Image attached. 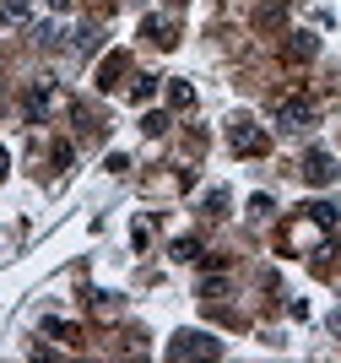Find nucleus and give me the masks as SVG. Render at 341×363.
Instances as JSON below:
<instances>
[{"mask_svg":"<svg viewBox=\"0 0 341 363\" xmlns=\"http://www.w3.org/2000/svg\"><path fill=\"white\" fill-rule=\"evenodd\" d=\"M228 147H233L238 157H266V152H271V136L250 120V114H233V120H228Z\"/></svg>","mask_w":341,"mask_h":363,"instance_id":"nucleus-1","label":"nucleus"},{"mask_svg":"<svg viewBox=\"0 0 341 363\" xmlns=\"http://www.w3.org/2000/svg\"><path fill=\"white\" fill-rule=\"evenodd\" d=\"M6 168H11V157H6V147H0V179H6Z\"/></svg>","mask_w":341,"mask_h":363,"instance_id":"nucleus-19","label":"nucleus"},{"mask_svg":"<svg viewBox=\"0 0 341 363\" xmlns=\"http://www.w3.org/2000/svg\"><path fill=\"white\" fill-rule=\"evenodd\" d=\"M152 92H157V76H135V87H130V98H135V104H147Z\"/></svg>","mask_w":341,"mask_h":363,"instance_id":"nucleus-12","label":"nucleus"},{"mask_svg":"<svg viewBox=\"0 0 341 363\" xmlns=\"http://www.w3.org/2000/svg\"><path fill=\"white\" fill-rule=\"evenodd\" d=\"M49 108H55V82H33L28 98H22V114H28L33 125H44V120H49Z\"/></svg>","mask_w":341,"mask_h":363,"instance_id":"nucleus-4","label":"nucleus"},{"mask_svg":"<svg viewBox=\"0 0 341 363\" xmlns=\"http://www.w3.org/2000/svg\"><path fill=\"white\" fill-rule=\"evenodd\" d=\"M168 104L174 108H195V87L190 82H168Z\"/></svg>","mask_w":341,"mask_h":363,"instance_id":"nucleus-10","label":"nucleus"},{"mask_svg":"<svg viewBox=\"0 0 341 363\" xmlns=\"http://www.w3.org/2000/svg\"><path fill=\"white\" fill-rule=\"evenodd\" d=\"M168 358L184 363V358H223V342L211 331H179L174 342H168Z\"/></svg>","mask_w":341,"mask_h":363,"instance_id":"nucleus-3","label":"nucleus"},{"mask_svg":"<svg viewBox=\"0 0 341 363\" xmlns=\"http://www.w3.org/2000/svg\"><path fill=\"white\" fill-rule=\"evenodd\" d=\"M168 6H184V0H168Z\"/></svg>","mask_w":341,"mask_h":363,"instance_id":"nucleus-22","label":"nucleus"},{"mask_svg":"<svg viewBox=\"0 0 341 363\" xmlns=\"http://www.w3.org/2000/svg\"><path fill=\"white\" fill-rule=\"evenodd\" d=\"M282 16H287V0H266V6H260V16H255V22H260V28H276Z\"/></svg>","mask_w":341,"mask_h":363,"instance_id":"nucleus-11","label":"nucleus"},{"mask_svg":"<svg viewBox=\"0 0 341 363\" xmlns=\"http://www.w3.org/2000/svg\"><path fill=\"white\" fill-rule=\"evenodd\" d=\"M271 120L282 125V130H309L314 125V98L309 92H287V98L271 104Z\"/></svg>","mask_w":341,"mask_h":363,"instance_id":"nucleus-2","label":"nucleus"},{"mask_svg":"<svg viewBox=\"0 0 341 363\" xmlns=\"http://www.w3.org/2000/svg\"><path fill=\"white\" fill-rule=\"evenodd\" d=\"M314 55H320V38H314V33H287V60L293 65L314 60Z\"/></svg>","mask_w":341,"mask_h":363,"instance_id":"nucleus-7","label":"nucleus"},{"mask_svg":"<svg viewBox=\"0 0 341 363\" xmlns=\"http://www.w3.org/2000/svg\"><path fill=\"white\" fill-rule=\"evenodd\" d=\"M303 217H309V223H320V228H336V206H330V201H309V206H303Z\"/></svg>","mask_w":341,"mask_h":363,"instance_id":"nucleus-9","label":"nucleus"},{"mask_svg":"<svg viewBox=\"0 0 341 363\" xmlns=\"http://www.w3.org/2000/svg\"><path fill=\"white\" fill-rule=\"evenodd\" d=\"M76 49H98V28H82V33H76Z\"/></svg>","mask_w":341,"mask_h":363,"instance_id":"nucleus-17","label":"nucleus"},{"mask_svg":"<svg viewBox=\"0 0 341 363\" xmlns=\"http://www.w3.org/2000/svg\"><path fill=\"white\" fill-rule=\"evenodd\" d=\"M125 65H130V55H125V49H114V55H108L104 65H98V92H108L119 82V76H125Z\"/></svg>","mask_w":341,"mask_h":363,"instance_id":"nucleus-8","label":"nucleus"},{"mask_svg":"<svg viewBox=\"0 0 341 363\" xmlns=\"http://www.w3.org/2000/svg\"><path fill=\"white\" fill-rule=\"evenodd\" d=\"M49 6H55V11H65V6H76V0H49Z\"/></svg>","mask_w":341,"mask_h":363,"instance_id":"nucleus-21","label":"nucleus"},{"mask_svg":"<svg viewBox=\"0 0 341 363\" xmlns=\"http://www.w3.org/2000/svg\"><path fill=\"white\" fill-rule=\"evenodd\" d=\"M174 260H201V239H179L174 244Z\"/></svg>","mask_w":341,"mask_h":363,"instance_id":"nucleus-13","label":"nucleus"},{"mask_svg":"<svg viewBox=\"0 0 341 363\" xmlns=\"http://www.w3.org/2000/svg\"><path fill=\"white\" fill-rule=\"evenodd\" d=\"M0 16H6V22H28V0H6Z\"/></svg>","mask_w":341,"mask_h":363,"instance_id":"nucleus-14","label":"nucleus"},{"mask_svg":"<svg viewBox=\"0 0 341 363\" xmlns=\"http://www.w3.org/2000/svg\"><path fill=\"white\" fill-rule=\"evenodd\" d=\"M206 212H211V217L228 212V190H206Z\"/></svg>","mask_w":341,"mask_h":363,"instance_id":"nucleus-15","label":"nucleus"},{"mask_svg":"<svg viewBox=\"0 0 341 363\" xmlns=\"http://www.w3.org/2000/svg\"><path fill=\"white\" fill-rule=\"evenodd\" d=\"M71 157H76L71 141H60V147H55V168H71Z\"/></svg>","mask_w":341,"mask_h":363,"instance_id":"nucleus-18","label":"nucleus"},{"mask_svg":"<svg viewBox=\"0 0 341 363\" xmlns=\"http://www.w3.org/2000/svg\"><path fill=\"white\" fill-rule=\"evenodd\" d=\"M141 33H147L157 49H174V44H179V28L168 22V16H147V22H141Z\"/></svg>","mask_w":341,"mask_h":363,"instance_id":"nucleus-6","label":"nucleus"},{"mask_svg":"<svg viewBox=\"0 0 341 363\" xmlns=\"http://www.w3.org/2000/svg\"><path fill=\"white\" fill-rule=\"evenodd\" d=\"M330 331H336V336H341V309H336V315H330Z\"/></svg>","mask_w":341,"mask_h":363,"instance_id":"nucleus-20","label":"nucleus"},{"mask_svg":"<svg viewBox=\"0 0 341 363\" xmlns=\"http://www.w3.org/2000/svg\"><path fill=\"white\" fill-rule=\"evenodd\" d=\"M303 179H309V184H330V179H336V157L320 152V147L303 152Z\"/></svg>","mask_w":341,"mask_h":363,"instance_id":"nucleus-5","label":"nucleus"},{"mask_svg":"<svg viewBox=\"0 0 341 363\" xmlns=\"http://www.w3.org/2000/svg\"><path fill=\"white\" fill-rule=\"evenodd\" d=\"M141 130H147V136H163V130H168V114H147V120H141Z\"/></svg>","mask_w":341,"mask_h":363,"instance_id":"nucleus-16","label":"nucleus"}]
</instances>
